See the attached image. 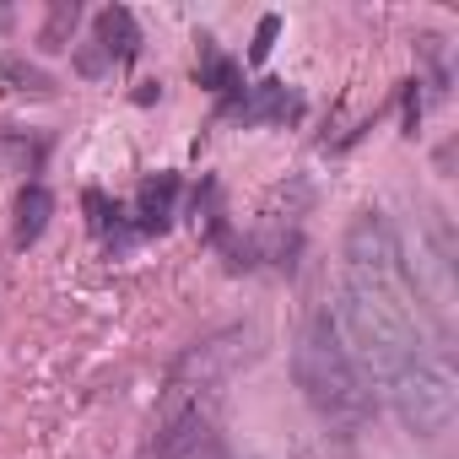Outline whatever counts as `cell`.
Returning a JSON list of instances; mask_svg holds the SVG:
<instances>
[{"mask_svg":"<svg viewBox=\"0 0 459 459\" xmlns=\"http://www.w3.org/2000/svg\"><path fill=\"white\" fill-rule=\"evenodd\" d=\"M341 298L351 351L416 437H443L459 411L454 335L432 319L421 287L405 271V244L384 211H362L341 244Z\"/></svg>","mask_w":459,"mask_h":459,"instance_id":"obj_1","label":"cell"},{"mask_svg":"<svg viewBox=\"0 0 459 459\" xmlns=\"http://www.w3.org/2000/svg\"><path fill=\"white\" fill-rule=\"evenodd\" d=\"M292 378H298L308 411L335 432H362L378 416V394L330 308H314L303 319V330L292 341Z\"/></svg>","mask_w":459,"mask_h":459,"instance_id":"obj_2","label":"cell"},{"mask_svg":"<svg viewBox=\"0 0 459 459\" xmlns=\"http://www.w3.org/2000/svg\"><path fill=\"white\" fill-rule=\"evenodd\" d=\"M152 459H233V443L205 394L168 389V411L152 432Z\"/></svg>","mask_w":459,"mask_h":459,"instance_id":"obj_3","label":"cell"},{"mask_svg":"<svg viewBox=\"0 0 459 459\" xmlns=\"http://www.w3.org/2000/svg\"><path fill=\"white\" fill-rule=\"evenodd\" d=\"M141 55V28L130 17V6H103L92 17V39L76 49V71L82 76H114V71H130Z\"/></svg>","mask_w":459,"mask_h":459,"instance_id":"obj_4","label":"cell"},{"mask_svg":"<svg viewBox=\"0 0 459 459\" xmlns=\"http://www.w3.org/2000/svg\"><path fill=\"white\" fill-rule=\"evenodd\" d=\"M221 119H233V125H298L303 119V92L265 76V82L244 87L233 103H221Z\"/></svg>","mask_w":459,"mask_h":459,"instance_id":"obj_5","label":"cell"},{"mask_svg":"<svg viewBox=\"0 0 459 459\" xmlns=\"http://www.w3.org/2000/svg\"><path fill=\"white\" fill-rule=\"evenodd\" d=\"M173 200H178V173H152L135 200H130V227L135 238H162L173 227Z\"/></svg>","mask_w":459,"mask_h":459,"instance_id":"obj_6","label":"cell"},{"mask_svg":"<svg viewBox=\"0 0 459 459\" xmlns=\"http://www.w3.org/2000/svg\"><path fill=\"white\" fill-rule=\"evenodd\" d=\"M82 205H87V227H92V238L108 249V255H125L130 244H135V227H130V205H119V200H108L103 189H87L82 195Z\"/></svg>","mask_w":459,"mask_h":459,"instance_id":"obj_7","label":"cell"},{"mask_svg":"<svg viewBox=\"0 0 459 459\" xmlns=\"http://www.w3.org/2000/svg\"><path fill=\"white\" fill-rule=\"evenodd\" d=\"M195 44H200V60H195V82H200L205 92H216L221 103H233V98L249 87V82H244V65H238L233 55H221L211 33H200Z\"/></svg>","mask_w":459,"mask_h":459,"instance_id":"obj_8","label":"cell"},{"mask_svg":"<svg viewBox=\"0 0 459 459\" xmlns=\"http://www.w3.org/2000/svg\"><path fill=\"white\" fill-rule=\"evenodd\" d=\"M0 92H6V98L49 103V98H60V82L44 65H33L28 55H0Z\"/></svg>","mask_w":459,"mask_h":459,"instance_id":"obj_9","label":"cell"},{"mask_svg":"<svg viewBox=\"0 0 459 459\" xmlns=\"http://www.w3.org/2000/svg\"><path fill=\"white\" fill-rule=\"evenodd\" d=\"M12 211H17L12 244H17V249H33V244L44 238L49 216H55V195H49V189H44V184L33 178V184H22V189H17V205H12Z\"/></svg>","mask_w":459,"mask_h":459,"instance_id":"obj_10","label":"cell"},{"mask_svg":"<svg viewBox=\"0 0 459 459\" xmlns=\"http://www.w3.org/2000/svg\"><path fill=\"white\" fill-rule=\"evenodd\" d=\"M416 55H427V82L421 87H432V98H448V82H454V71H448V44L443 39H416Z\"/></svg>","mask_w":459,"mask_h":459,"instance_id":"obj_11","label":"cell"},{"mask_svg":"<svg viewBox=\"0 0 459 459\" xmlns=\"http://www.w3.org/2000/svg\"><path fill=\"white\" fill-rule=\"evenodd\" d=\"M76 22H82V6L76 0H55L49 6V22H44V49H71V33H76Z\"/></svg>","mask_w":459,"mask_h":459,"instance_id":"obj_12","label":"cell"},{"mask_svg":"<svg viewBox=\"0 0 459 459\" xmlns=\"http://www.w3.org/2000/svg\"><path fill=\"white\" fill-rule=\"evenodd\" d=\"M276 33H281V17H276V12H265V17H260V28H255V44H249V65H265V60H271Z\"/></svg>","mask_w":459,"mask_h":459,"instance_id":"obj_13","label":"cell"},{"mask_svg":"<svg viewBox=\"0 0 459 459\" xmlns=\"http://www.w3.org/2000/svg\"><path fill=\"white\" fill-rule=\"evenodd\" d=\"M400 114H405V135H416V125H421V76L405 82V92H400Z\"/></svg>","mask_w":459,"mask_h":459,"instance_id":"obj_14","label":"cell"}]
</instances>
